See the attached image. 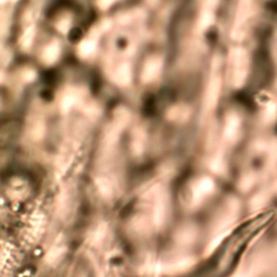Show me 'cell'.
Listing matches in <instances>:
<instances>
[{"instance_id":"obj_1","label":"cell","mask_w":277,"mask_h":277,"mask_svg":"<svg viewBox=\"0 0 277 277\" xmlns=\"http://www.w3.org/2000/svg\"><path fill=\"white\" fill-rule=\"evenodd\" d=\"M81 36H82V32H81V29L78 28V27L71 29V32L69 33V39H71V41L79 40L80 38H81Z\"/></svg>"}]
</instances>
